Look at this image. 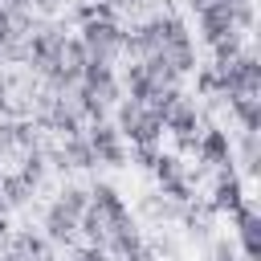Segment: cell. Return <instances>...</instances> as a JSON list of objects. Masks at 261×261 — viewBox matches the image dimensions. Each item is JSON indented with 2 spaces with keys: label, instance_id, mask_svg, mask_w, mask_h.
I'll use <instances>...</instances> for the list:
<instances>
[{
  "label": "cell",
  "instance_id": "37",
  "mask_svg": "<svg viewBox=\"0 0 261 261\" xmlns=\"http://www.w3.org/2000/svg\"><path fill=\"white\" fill-rule=\"evenodd\" d=\"M12 232V224H8V208H4V200H0V241Z\"/></svg>",
  "mask_w": 261,
  "mask_h": 261
},
{
  "label": "cell",
  "instance_id": "5",
  "mask_svg": "<svg viewBox=\"0 0 261 261\" xmlns=\"http://www.w3.org/2000/svg\"><path fill=\"white\" fill-rule=\"evenodd\" d=\"M86 192H90V208H98L102 220H106V237H110V232H130V228H139L135 216H130V208H126V200H122V192H118L114 184L94 179Z\"/></svg>",
  "mask_w": 261,
  "mask_h": 261
},
{
  "label": "cell",
  "instance_id": "30",
  "mask_svg": "<svg viewBox=\"0 0 261 261\" xmlns=\"http://www.w3.org/2000/svg\"><path fill=\"white\" fill-rule=\"evenodd\" d=\"M253 24H257V12H253V4H232V29L245 37V33H253Z\"/></svg>",
  "mask_w": 261,
  "mask_h": 261
},
{
  "label": "cell",
  "instance_id": "23",
  "mask_svg": "<svg viewBox=\"0 0 261 261\" xmlns=\"http://www.w3.org/2000/svg\"><path fill=\"white\" fill-rule=\"evenodd\" d=\"M208 49H212V69H224V65H232V61L245 53V37H241V33H232V37H224V41L208 45Z\"/></svg>",
  "mask_w": 261,
  "mask_h": 261
},
{
  "label": "cell",
  "instance_id": "18",
  "mask_svg": "<svg viewBox=\"0 0 261 261\" xmlns=\"http://www.w3.org/2000/svg\"><path fill=\"white\" fill-rule=\"evenodd\" d=\"M77 237H82L86 245H94V249L106 253V220H102L98 208H86V212L77 216Z\"/></svg>",
  "mask_w": 261,
  "mask_h": 261
},
{
  "label": "cell",
  "instance_id": "34",
  "mask_svg": "<svg viewBox=\"0 0 261 261\" xmlns=\"http://www.w3.org/2000/svg\"><path fill=\"white\" fill-rule=\"evenodd\" d=\"M69 261H106V253H102V249H94V245H82V249H73V253H69Z\"/></svg>",
  "mask_w": 261,
  "mask_h": 261
},
{
  "label": "cell",
  "instance_id": "32",
  "mask_svg": "<svg viewBox=\"0 0 261 261\" xmlns=\"http://www.w3.org/2000/svg\"><path fill=\"white\" fill-rule=\"evenodd\" d=\"M69 16H73V24L82 29V24L98 20V4H94V0H82V4H73V8H69Z\"/></svg>",
  "mask_w": 261,
  "mask_h": 261
},
{
  "label": "cell",
  "instance_id": "4",
  "mask_svg": "<svg viewBox=\"0 0 261 261\" xmlns=\"http://www.w3.org/2000/svg\"><path fill=\"white\" fill-rule=\"evenodd\" d=\"M65 24H57V20H41L33 33H29V61H24V69L33 73V77H41L49 65H57V53H61V45H65Z\"/></svg>",
  "mask_w": 261,
  "mask_h": 261
},
{
  "label": "cell",
  "instance_id": "33",
  "mask_svg": "<svg viewBox=\"0 0 261 261\" xmlns=\"http://www.w3.org/2000/svg\"><path fill=\"white\" fill-rule=\"evenodd\" d=\"M33 12H37L41 20H49V16L61 12V0H33Z\"/></svg>",
  "mask_w": 261,
  "mask_h": 261
},
{
  "label": "cell",
  "instance_id": "24",
  "mask_svg": "<svg viewBox=\"0 0 261 261\" xmlns=\"http://www.w3.org/2000/svg\"><path fill=\"white\" fill-rule=\"evenodd\" d=\"M151 175H155V179H159V188H163V184H171V179H184V175H188V167H184V159H179L175 151H159V159H155Z\"/></svg>",
  "mask_w": 261,
  "mask_h": 261
},
{
  "label": "cell",
  "instance_id": "19",
  "mask_svg": "<svg viewBox=\"0 0 261 261\" xmlns=\"http://www.w3.org/2000/svg\"><path fill=\"white\" fill-rule=\"evenodd\" d=\"M139 65L147 69V77H151L155 86H179V82H184V77L171 69V61H167V53H163V49H159V53H151V57H143Z\"/></svg>",
  "mask_w": 261,
  "mask_h": 261
},
{
  "label": "cell",
  "instance_id": "8",
  "mask_svg": "<svg viewBox=\"0 0 261 261\" xmlns=\"http://www.w3.org/2000/svg\"><path fill=\"white\" fill-rule=\"evenodd\" d=\"M232 228H237V245H241V261H261V212L253 200H245L232 212Z\"/></svg>",
  "mask_w": 261,
  "mask_h": 261
},
{
  "label": "cell",
  "instance_id": "13",
  "mask_svg": "<svg viewBox=\"0 0 261 261\" xmlns=\"http://www.w3.org/2000/svg\"><path fill=\"white\" fill-rule=\"evenodd\" d=\"M33 184L20 175V171H0V200H4V208L12 212V208H29L33 204Z\"/></svg>",
  "mask_w": 261,
  "mask_h": 261
},
{
  "label": "cell",
  "instance_id": "29",
  "mask_svg": "<svg viewBox=\"0 0 261 261\" xmlns=\"http://www.w3.org/2000/svg\"><path fill=\"white\" fill-rule=\"evenodd\" d=\"M155 159H159V147H143V143H139V147H130V151H126V163H135L139 171H151V167H155Z\"/></svg>",
  "mask_w": 261,
  "mask_h": 261
},
{
  "label": "cell",
  "instance_id": "28",
  "mask_svg": "<svg viewBox=\"0 0 261 261\" xmlns=\"http://www.w3.org/2000/svg\"><path fill=\"white\" fill-rule=\"evenodd\" d=\"M196 90H200V98H216L220 94V73L212 65H196Z\"/></svg>",
  "mask_w": 261,
  "mask_h": 261
},
{
  "label": "cell",
  "instance_id": "31",
  "mask_svg": "<svg viewBox=\"0 0 261 261\" xmlns=\"http://www.w3.org/2000/svg\"><path fill=\"white\" fill-rule=\"evenodd\" d=\"M208 261H241V257H237V249H232L228 237H216V241L208 245Z\"/></svg>",
  "mask_w": 261,
  "mask_h": 261
},
{
  "label": "cell",
  "instance_id": "16",
  "mask_svg": "<svg viewBox=\"0 0 261 261\" xmlns=\"http://www.w3.org/2000/svg\"><path fill=\"white\" fill-rule=\"evenodd\" d=\"M241 135H261V98H224Z\"/></svg>",
  "mask_w": 261,
  "mask_h": 261
},
{
  "label": "cell",
  "instance_id": "17",
  "mask_svg": "<svg viewBox=\"0 0 261 261\" xmlns=\"http://www.w3.org/2000/svg\"><path fill=\"white\" fill-rule=\"evenodd\" d=\"M159 147L163 143V118L151 110V106H143V114H139V126H135V135H130V147Z\"/></svg>",
  "mask_w": 261,
  "mask_h": 261
},
{
  "label": "cell",
  "instance_id": "1",
  "mask_svg": "<svg viewBox=\"0 0 261 261\" xmlns=\"http://www.w3.org/2000/svg\"><path fill=\"white\" fill-rule=\"evenodd\" d=\"M220 73V102L224 98H257L261 94V57H257V49H249L245 45V53L232 61V65H224V69H216Z\"/></svg>",
  "mask_w": 261,
  "mask_h": 261
},
{
  "label": "cell",
  "instance_id": "21",
  "mask_svg": "<svg viewBox=\"0 0 261 261\" xmlns=\"http://www.w3.org/2000/svg\"><path fill=\"white\" fill-rule=\"evenodd\" d=\"M33 188H41V179H45V171H49V159H45V151L41 147H29V151H20V167H16Z\"/></svg>",
  "mask_w": 261,
  "mask_h": 261
},
{
  "label": "cell",
  "instance_id": "27",
  "mask_svg": "<svg viewBox=\"0 0 261 261\" xmlns=\"http://www.w3.org/2000/svg\"><path fill=\"white\" fill-rule=\"evenodd\" d=\"M0 61L4 65H24L29 61V37H12L0 45Z\"/></svg>",
  "mask_w": 261,
  "mask_h": 261
},
{
  "label": "cell",
  "instance_id": "3",
  "mask_svg": "<svg viewBox=\"0 0 261 261\" xmlns=\"http://www.w3.org/2000/svg\"><path fill=\"white\" fill-rule=\"evenodd\" d=\"M73 37L86 45V57L114 65V61L122 57V37H126V29H122L118 20H90V24H82Z\"/></svg>",
  "mask_w": 261,
  "mask_h": 261
},
{
  "label": "cell",
  "instance_id": "6",
  "mask_svg": "<svg viewBox=\"0 0 261 261\" xmlns=\"http://www.w3.org/2000/svg\"><path fill=\"white\" fill-rule=\"evenodd\" d=\"M196 171H220V167H232V139L228 130H220L216 122L200 126V143H196Z\"/></svg>",
  "mask_w": 261,
  "mask_h": 261
},
{
  "label": "cell",
  "instance_id": "12",
  "mask_svg": "<svg viewBox=\"0 0 261 261\" xmlns=\"http://www.w3.org/2000/svg\"><path fill=\"white\" fill-rule=\"evenodd\" d=\"M4 241H8V249L20 253L24 261H53V245H49L37 228H16V232H8Z\"/></svg>",
  "mask_w": 261,
  "mask_h": 261
},
{
  "label": "cell",
  "instance_id": "26",
  "mask_svg": "<svg viewBox=\"0 0 261 261\" xmlns=\"http://www.w3.org/2000/svg\"><path fill=\"white\" fill-rule=\"evenodd\" d=\"M86 61H90V57H86V45H82L77 37H65V45H61V53H57V65L82 77V65H86Z\"/></svg>",
  "mask_w": 261,
  "mask_h": 261
},
{
  "label": "cell",
  "instance_id": "22",
  "mask_svg": "<svg viewBox=\"0 0 261 261\" xmlns=\"http://www.w3.org/2000/svg\"><path fill=\"white\" fill-rule=\"evenodd\" d=\"M53 204H57V208H65V212L77 220V216L90 208V192H86L82 184H61V192H57V200H53Z\"/></svg>",
  "mask_w": 261,
  "mask_h": 261
},
{
  "label": "cell",
  "instance_id": "36",
  "mask_svg": "<svg viewBox=\"0 0 261 261\" xmlns=\"http://www.w3.org/2000/svg\"><path fill=\"white\" fill-rule=\"evenodd\" d=\"M212 4H228V0H188L192 12H204V8H212Z\"/></svg>",
  "mask_w": 261,
  "mask_h": 261
},
{
  "label": "cell",
  "instance_id": "10",
  "mask_svg": "<svg viewBox=\"0 0 261 261\" xmlns=\"http://www.w3.org/2000/svg\"><path fill=\"white\" fill-rule=\"evenodd\" d=\"M196 24H200V41L204 45H216L224 37H232V4H212L204 12H196Z\"/></svg>",
  "mask_w": 261,
  "mask_h": 261
},
{
  "label": "cell",
  "instance_id": "15",
  "mask_svg": "<svg viewBox=\"0 0 261 261\" xmlns=\"http://www.w3.org/2000/svg\"><path fill=\"white\" fill-rule=\"evenodd\" d=\"M212 208L208 204H200V200H188L184 204V212H179V224H184V232L192 237V241H204L208 232H212Z\"/></svg>",
  "mask_w": 261,
  "mask_h": 261
},
{
  "label": "cell",
  "instance_id": "11",
  "mask_svg": "<svg viewBox=\"0 0 261 261\" xmlns=\"http://www.w3.org/2000/svg\"><path fill=\"white\" fill-rule=\"evenodd\" d=\"M41 237H45L49 245H69V241L77 237V220H73L65 208L49 204V208H45V216H41Z\"/></svg>",
  "mask_w": 261,
  "mask_h": 261
},
{
  "label": "cell",
  "instance_id": "39",
  "mask_svg": "<svg viewBox=\"0 0 261 261\" xmlns=\"http://www.w3.org/2000/svg\"><path fill=\"white\" fill-rule=\"evenodd\" d=\"M171 261H179V257H171Z\"/></svg>",
  "mask_w": 261,
  "mask_h": 261
},
{
  "label": "cell",
  "instance_id": "20",
  "mask_svg": "<svg viewBox=\"0 0 261 261\" xmlns=\"http://www.w3.org/2000/svg\"><path fill=\"white\" fill-rule=\"evenodd\" d=\"M167 53V61H171V69L179 73V77H188V73H196V41H179V45H167L163 49Z\"/></svg>",
  "mask_w": 261,
  "mask_h": 261
},
{
  "label": "cell",
  "instance_id": "40",
  "mask_svg": "<svg viewBox=\"0 0 261 261\" xmlns=\"http://www.w3.org/2000/svg\"><path fill=\"white\" fill-rule=\"evenodd\" d=\"M53 261H57V257H53Z\"/></svg>",
  "mask_w": 261,
  "mask_h": 261
},
{
  "label": "cell",
  "instance_id": "35",
  "mask_svg": "<svg viewBox=\"0 0 261 261\" xmlns=\"http://www.w3.org/2000/svg\"><path fill=\"white\" fill-rule=\"evenodd\" d=\"M4 12H33V0H0Z\"/></svg>",
  "mask_w": 261,
  "mask_h": 261
},
{
  "label": "cell",
  "instance_id": "9",
  "mask_svg": "<svg viewBox=\"0 0 261 261\" xmlns=\"http://www.w3.org/2000/svg\"><path fill=\"white\" fill-rule=\"evenodd\" d=\"M82 135L90 139V147H94L98 163H106V167H126V143H122V135H118V130H114L110 122L86 126Z\"/></svg>",
  "mask_w": 261,
  "mask_h": 261
},
{
  "label": "cell",
  "instance_id": "2",
  "mask_svg": "<svg viewBox=\"0 0 261 261\" xmlns=\"http://www.w3.org/2000/svg\"><path fill=\"white\" fill-rule=\"evenodd\" d=\"M163 135H171L179 159H184V155H196V143H200V106H196L188 94L167 110V118H163Z\"/></svg>",
  "mask_w": 261,
  "mask_h": 261
},
{
  "label": "cell",
  "instance_id": "7",
  "mask_svg": "<svg viewBox=\"0 0 261 261\" xmlns=\"http://www.w3.org/2000/svg\"><path fill=\"white\" fill-rule=\"evenodd\" d=\"M245 200H249V192H245V179H241L237 167H220V171H212V196L204 200L212 212H228V216H232Z\"/></svg>",
  "mask_w": 261,
  "mask_h": 261
},
{
  "label": "cell",
  "instance_id": "14",
  "mask_svg": "<svg viewBox=\"0 0 261 261\" xmlns=\"http://www.w3.org/2000/svg\"><path fill=\"white\" fill-rule=\"evenodd\" d=\"M232 167H241L245 175H261V135L232 139Z\"/></svg>",
  "mask_w": 261,
  "mask_h": 261
},
{
  "label": "cell",
  "instance_id": "25",
  "mask_svg": "<svg viewBox=\"0 0 261 261\" xmlns=\"http://www.w3.org/2000/svg\"><path fill=\"white\" fill-rule=\"evenodd\" d=\"M143 212L151 216V220H179V212H184V204H175V200H167L163 192H151L147 200H143Z\"/></svg>",
  "mask_w": 261,
  "mask_h": 261
},
{
  "label": "cell",
  "instance_id": "38",
  "mask_svg": "<svg viewBox=\"0 0 261 261\" xmlns=\"http://www.w3.org/2000/svg\"><path fill=\"white\" fill-rule=\"evenodd\" d=\"M106 261H118V257H106Z\"/></svg>",
  "mask_w": 261,
  "mask_h": 261
}]
</instances>
